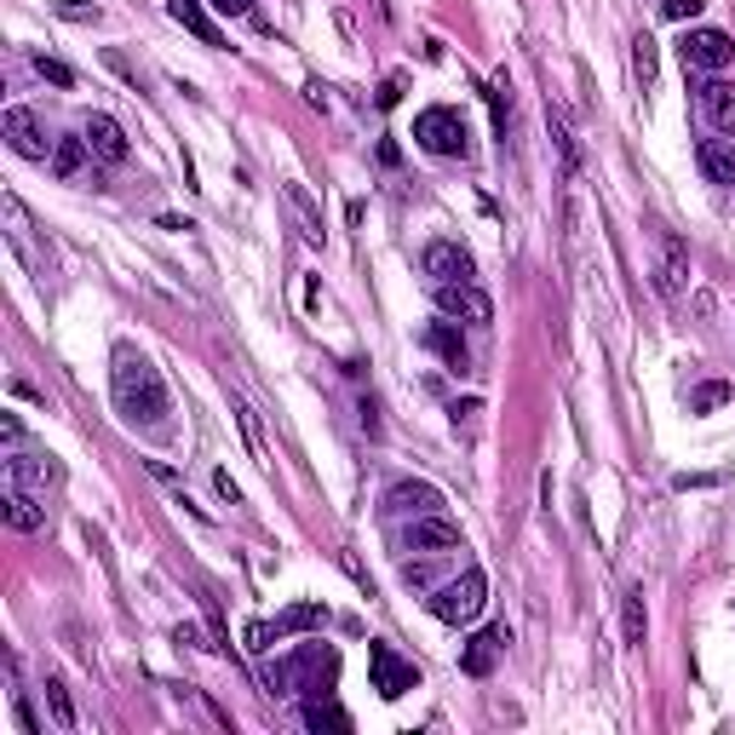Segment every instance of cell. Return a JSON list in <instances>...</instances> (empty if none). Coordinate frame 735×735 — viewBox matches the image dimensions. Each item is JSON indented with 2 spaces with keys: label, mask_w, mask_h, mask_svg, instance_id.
<instances>
[{
  "label": "cell",
  "mask_w": 735,
  "mask_h": 735,
  "mask_svg": "<svg viewBox=\"0 0 735 735\" xmlns=\"http://www.w3.org/2000/svg\"><path fill=\"white\" fill-rule=\"evenodd\" d=\"M213 483H219V495H224V500H231V506H236V500H241V488H236V483H231V472H219V477H213Z\"/></svg>",
  "instance_id": "obj_36"
},
{
  "label": "cell",
  "mask_w": 735,
  "mask_h": 735,
  "mask_svg": "<svg viewBox=\"0 0 735 735\" xmlns=\"http://www.w3.org/2000/svg\"><path fill=\"white\" fill-rule=\"evenodd\" d=\"M271 638H276V626H248V649H253V656H259V649H271Z\"/></svg>",
  "instance_id": "obj_33"
},
{
  "label": "cell",
  "mask_w": 735,
  "mask_h": 735,
  "mask_svg": "<svg viewBox=\"0 0 735 735\" xmlns=\"http://www.w3.org/2000/svg\"><path fill=\"white\" fill-rule=\"evenodd\" d=\"M7 523L17 535H40V528H47V506L35 495H24V488H7Z\"/></svg>",
  "instance_id": "obj_18"
},
{
  "label": "cell",
  "mask_w": 735,
  "mask_h": 735,
  "mask_svg": "<svg viewBox=\"0 0 735 735\" xmlns=\"http://www.w3.org/2000/svg\"><path fill=\"white\" fill-rule=\"evenodd\" d=\"M661 12H667V17H678V24H684V17H696V12H701V0H667Z\"/></svg>",
  "instance_id": "obj_34"
},
{
  "label": "cell",
  "mask_w": 735,
  "mask_h": 735,
  "mask_svg": "<svg viewBox=\"0 0 735 735\" xmlns=\"http://www.w3.org/2000/svg\"><path fill=\"white\" fill-rule=\"evenodd\" d=\"M173 17L201 40V47H224V35H219V24L208 17V7H201V0H173Z\"/></svg>",
  "instance_id": "obj_21"
},
{
  "label": "cell",
  "mask_w": 735,
  "mask_h": 735,
  "mask_svg": "<svg viewBox=\"0 0 735 735\" xmlns=\"http://www.w3.org/2000/svg\"><path fill=\"white\" fill-rule=\"evenodd\" d=\"M304 730H316V735H351V712L334 707L328 696H311V701H304Z\"/></svg>",
  "instance_id": "obj_19"
},
{
  "label": "cell",
  "mask_w": 735,
  "mask_h": 735,
  "mask_svg": "<svg viewBox=\"0 0 735 735\" xmlns=\"http://www.w3.org/2000/svg\"><path fill=\"white\" fill-rule=\"evenodd\" d=\"M696 161H701V173L712 184H730V190H735V138H701Z\"/></svg>",
  "instance_id": "obj_17"
},
{
  "label": "cell",
  "mask_w": 735,
  "mask_h": 735,
  "mask_svg": "<svg viewBox=\"0 0 735 735\" xmlns=\"http://www.w3.org/2000/svg\"><path fill=\"white\" fill-rule=\"evenodd\" d=\"M425 345H432V351H437L448 368H465V362H472V357H465V339H460L454 322H432V328H425Z\"/></svg>",
  "instance_id": "obj_22"
},
{
  "label": "cell",
  "mask_w": 735,
  "mask_h": 735,
  "mask_svg": "<svg viewBox=\"0 0 735 735\" xmlns=\"http://www.w3.org/2000/svg\"><path fill=\"white\" fill-rule=\"evenodd\" d=\"M58 483V465L40 460V454H12L7 460V488H24V495H47Z\"/></svg>",
  "instance_id": "obj_13"
},
{
  "label": "cell",
  "mask_w": 735,
  "mask_h": 735,
  "mask_svg": "<svg viewBox=\"0 0 735 735\" xmlns=\"http://www.w3.org/2000/svg\"><path fill=\"white\" fill-rule=\"evenodd\" d=\"M87 138H58V145H52V173L58 178H75L80 167H87Z\"/></svg>",
  "instance_id": "obj_24"
},
{
  "label": "cell",
  "mask_w": 735,
  "mask_h": 735,
  "mask_svg": "<svg viewBox=\"0 0 735 735\" xmlns=\"http://www.w3.org/2000/svg\"><path fill=\"white\" fill-rule=\"evenodd\" d=\"M58 17H75V24H98V7H80V0H58Z\"/></svg>",
  "instance_id": "obj_31"
},
{
  "label": "cell",
  "mask_w": 735,
  "mask_h": 735,
  "mask_svg": "<svg viewBox=\"0 0 735 735\" xmlns=\"http://www.w3.org/2000/svg\"><path fill=\"white\" fill-rule=\"evenodd\" d=\"M414 145H420V150H432V155H465V150H472V138H465L460 110L432 104V110H420V115H414Z\"/></svg>",
  "instance_id": "obj_4"
},
{
  "label": "cell",
  "mask_w": 735,
  "mask_h": 735,
  "mask_svg": "<svg viewBox=\"0 0 735 735\" xmlns=\"http://www.w3.org/2000/svg\"><path fill=\"white\" fill-rule=\"evenodd\" d=\"M678 52H684V64H689V70L719 75V70L730 64V58H735V40H730L724 29H689Z\"/></svg>",
  "instance_id": "obj_8"
},
{
  "label": "cell",
  "mask_w": 735,
  "mask_h": 735,
  "mask_svg": "<svg viewBox=\"0 0 735 735\" xmlns=\"http://www.w3.org/2000/svg\"><path fill=\"white\" fill-rule=\"evenodd\" d=\"M47 707H52V719H58V730H75V701H70V689H64V678H47Z\"/></svg>",
  "instance_id": "obj_27"
},
{
  "label": "cell",
  "mask_w": 735,
  "mask_h": 735,
  "mask_svg": "<svg viewBox=\"0 0 735 735\" xmlns=\"http://www.w3.org/2000/svg\"><path fill=\"white\" fill-rule=\"evenodd\" d=\"M408 546L414 551H454L460 546V523H448L443 512H425V518H414V528H408Z\"/></svg>",
  "instance_id": "obj_14"
},
{
  "label": "cell",
  "mask_w": 735,
  "mask_h": 735,
  "mask_svg": "<svg viewBox=\"0 0 735 735\" xmlns=\"http://www.w3.org/2000/svg\"><path fill=\"white\" fill-rule=\"evenodd\" d=\"M208 7H219L224 17H241V12H253V0H208Z\"/></svg>",
  "instance_id": "obj_35"
},
{
  "label": "cell",
  "mask_w": 735,
  "mask_h": 735,
  "mask_svg": "<svg viewBox=\"0 0 735 735\" xmlns=\"http://www.w3.org/2000/svg\"><path fill=\"white\" fill-rule=\"evenodd\" d=\"M437 311L448 322H472V328H488V322H495V304H488V294L477 288V282H443Z\"/></svg>",
  "instance_id": "obj_5"
},
{
  "label": "cell",
  "mask_w": 735,
  "mask_h": 735,
  "mask_svg": "<svg viewBox=\"0 0 735 735\" xmlns=\"http://www.w3.org/2000/svg\"><path fill=\"white\" fill-rule=\"evenodd\" d=\"M397 98H402V80H385V87H379V104H385V110H391V104H397Z\"/></svg>",
  "instance_id": "obj_38"
},
{
  "label": "cell",
  "mask_w": 735,
  "mask_h": 735,
  "mask_svg": "<svg viewBox=\"0 0 735 735\" xmlns=\"http://www.w3.org/2000/svg\"><path fill=\"white\" fill-rule=\"evenodd\" d=\"M173 638H178V644H190V649H213V644H201V632H196V626H178Z\"/></svg>",
  "instance_id": "obj_37"
},
{
  "label": "cell",
  "mask_w": 735,
  "mask_h": 735,
  "mask_svg": "<svg viewBox=\"0 0 735 735\" xmlns=\"http://www.w3.org/2000/svg\"><path fill=\"white\" fill-rule=\"evenodd\" d=\"M632 75H638L644 87L656 80V40H649V35H638V40H632Z\"/></svg>",
  "instance_id": "obj_28"
},
{
  "label": "cell",
  "mask_w": 735,
  "mask_h": 735,
  "mask_svg": "<svg viewBox=\"0 0 735 735\" xmlns=\"http://www.w3.org/2000/svg\"><path fill=\"white\" fill-rule=\"evenodd\" d=\"M696 104H701V115H707L712 133H719V138H735V87H730V80L712 75L707 87L696 92Z\"/></svg>",
  "instance_id": "obj_11"
},
{
  "label": "cell",
  "mask_w": 735,
  "mask_h": 735,
  "mask_svg": "<svg viewBox=\"0 0 735 735\" xmlns=\"http://www.w3.org/2000/svg\"><path fill=\"white\" fill-rule=\"evenodd\" d=\"M322 621H328V609H322V603H294V609H282V615H276V638H288V632H311Z\"/></svg>",
  "instance_id": "obj_25"
},
{
  "label": "cell",
  "mask_w": 735,
  "mask_h": 735,
  "mask_svg": "<svg viewBox=\"0 0 735 735\" xmlns=\"http://www.w3.org/2000/svg\"><path fill=\"white\" fill-rule=\"evenodd\" d=\"M512 644V632L506 626H488V632H477L472 644H465V656H460V667H465V678H488V672L500 667V649Z\"/></svg>",
  "instance_id": "obj_12"
},
{
  "label": "cell",
  "mask_w": 735,
  "mask_h": 735,
  "mask_svg": "<svg viewBox=\"0 0 735 735\" xmlns=\"http://www.w3.org/2000/svg\"><path fill=\"white\" fill-rule=\"evenodd\" d=\"M730 402V385H701V391H689V414H712V408H724Z\"/></svg>",
  "instance_id": "obj_29"
},
{
  "label": "cell",
  "mask_w": 735,
  "mask_h": 735,
  "mask_svg": "<svg viewBox=\"0 0 735 735\" xmlns=\"http://www.w3.org/2000/svg\"><path fill=\"white\" fill-rule=\"evenodd\" d=\"M339 678V656L328 644H299L282 667L264 672V684L276 689V696H328Z\"/></svg>",
  "instance_id": "obj_2"
},
{
  "label": "cell",
  "mask_w": 735,
  "mask_h": 735,
  "mask_svg": "<svg viewBox=\"0 0 735 735\" xmlns=\"http://www.w3.org/2000/svg\"><path fill=\"white\" fill-rule=\"evenodd\" d=\"M80 138H87V150L98 161H110V167H121L127 161V133H121V121L104 115V110H92L87 121H80Z\"/></svg>",
  "instance_id": "obj_9"
},
{
  "label": "cell",
  "mask_w": 735,
  "mask_h": 735,
  "mask_svg": "<svg viewBox=\"0 0 735 735\" xmlns=\"http://www.w3.org/2000/svg\"><path fill=\"white\" fill-rule=\"evenodd\" d=\"M110 391H115L121 420H133V425H161V414H167V385H161L155 362L138 357L133 345H121V351H115V379H110Z\"/></svg>",
  "instance_id": "obj_1"
},
{
  "label": "cell",
  "mask_w": 735,
  "mask_h": 735,
  "mask_svg": "<svg viewBox=\"0 0 735 735\" xmlns=\"http://www.w3.org/2000/svg\"><path fill=\"white\" fill-rule=\"evenodd\" d=\"M425 276L437 282H472L477 276V264H472V253L460 248V241H432V248H425Z\"/></svg>",
  "instance_id": "obj_10"
},
{
  "label": "cell",
  "mask_w": 735,
  "mask_h": 735,
  "mask_svg": "<svg viewBox=\"0 0 735 735\" xmlns=\"http://www.w3.org/2000/svg\"><path fill=\"white\" fill-rule=\"evenodd\" d=\"M362 432H368V437H385V425H379V402H374V397H362Z\"/></svg>",
  "instance_id": "obj_32"
},
{
  "label": "cell",
  "mask_w": 735,
  "mask_h": 735,
  "mask_svg": "<svg viewBox=\"0 0 735 735\" xmlns=\"http://www.w3.org/2000/svg\"><path fill=\"white\" fill-rule=\"evenodd\" d=\"M368 667H374V689H379L385 701H397V696H408V689H420L414 661H402L391 644H368Z\"/></svg>",
  "instance_id": "obj_6"
},
{
  "label": "cell",
  "mask_w": 735,
  "mask_h": 735,
  "mask_svg": "<svg viewBox=\"0 0 735 735\" xmlns=\"http://www.w3.org/2000/svg\"><path fill=\"white\" fill-rule=\"evenodd\" d=\"M385 512H402V518H425V512H443V495L432 483H397L385 495Z\"/></svg>",
  "instance_id": "obj_15"
},
{
  "label": "cell",
  "mask_w": 735,
  "mask_h": 735,
  "mask_svg": "<svg viewBox=\"0 0 735 735\" xmlns=\"http://www.w3.org/2000/svg\"><path fill=\"white\" fill-rule=\"evenodd\" d=\"M0 213H7V241H12V248L24 253L29 264H35V271H47V259L35 253V224H29V213H24V201L7 196V201H0Z\"/></svg>",
  "instance_id": "obj_16"
},
{
  "label": "cell",
  "mask_w": 735,
  "mask_h": 735,
  "mask_svg": "<svg viewBox=\"0 0 735 735\" xmlns=\"http://www.w3.org/2000/svg\"><path fill=\"white\" fill-rule=\"evenodd\" d=\"M483 603H488V575H483V569H465L460 581L437 586L432 615H437V621H448V626H465V621H477V615H483Z\"/></svg>",
  "instance_id": "obj_3"
},
{
  "label": "cell",
  "mask_w": 735,
  "mask_h": 735,
  "mask_svg": "<svg viewBox=\"0 0 735 735\" xmlns=\"http://www.w3.org/2000/svg\"><path fill=\"white\" fill-rule=\"evenodd\" d=\"M282 196H288V208L299 213V224H304V236L311 241H322V213H316V201L304 196V184H282Z\"/></svg>",
  "instance_id": "obj_26"
},
{
  "label": "cell",
  "mask_w": 735,
  "mask_h": 735,
  "mask_svg": "<svg viewBox=\"0 0 735 735\" xmlns=\"http://www.w3.org/2000/svg\"><path fill=\"white\" fill-rule=\"evenodd\" d=\"M35 70H40V80H52V87H75V70L58 64V58H47V52H35Z\"/></svg>",
  "instance_id": "obj_30"
},
{
  "label": "cell",
  "mask_w": 735,
  "mask_h": 735,
  "mask_svg": "<svg viewBox=\"0 0 735 735\" xmlns=\"http://www.w3.org/2000/svg\"><path fill=\"white\" fill-rule=\"evenodd\" d=\"M621 626H626V644H632V649H644L649 615H644V591H638V586H626V598H621Z\"/></svg>",
  "instance_id": "obj_23"
},
{
  "label": "cell",
  "mask_w": 735,
  "mask_h": 735,
  "mask_svg": "<svg viewBox=\"0 0 735 735\" xmlns=\"http://www.w3.org/2000/svg\"><path fill=\"white\" fill-rule=\"evenodd\" d=\"M0 133H7V145L24 155V161H47L52 155V138H47V127L35 121V110H24V104H12L7 115H0Z\"/></svg>",
  "instance_id": "obj_7"
},
{
  "label": "cell",
  "mask_w": 735,
  "mask_h": 735,
  "mask_svg": "<svg viewBox=\"0 0 735 735\" xmlns=\"http://www.w3.org/2000/svg\"><path fill=\"white\" fill-rule=\"evenodd\" d=\"M684 276H689V259H684V241L672 236V231H661V288L678 299L684 294Z\"/></svg>",
  "instance_id": "obj_20"
}]
</instances>
